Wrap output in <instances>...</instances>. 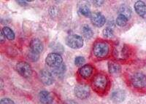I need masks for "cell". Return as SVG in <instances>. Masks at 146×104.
I'll list each match as a JSON object with an SVG mask.
<instances>
[{"label":"cell","instance_id":"obj_1","mask_svg":"<svg viewBox=\"0 0 146 104\" xmlns=\"http://www.w3.org/2000/svg\"><path fill=\"white\" fill-rule=\"evenodd\" d=\"M93 53L96 58H105L109 53V45L104 41H98L94 46Z\"/></svg>","mask_w":146,"mask_h":104},{"label":"cell","instance_id":"obj_2","mask_svg":"<svg viewBox=\"0 0 146 104\" xmlns=\"http://www.w3.org/2000/svg\"><path fill=\"white\" fill-rule=\"evenodd\" d=\"M66 43L72 49H79L83 45V39L79 35L72 34L66 37Z\"/></svg>","mask_w":146,"mask_h":104},{"label":"cell","instance_id":"obj_3","mask_svg":"<svg viewBox=\"0 0 146 104\" xmlns=\"http://www.w3.org/2000/svg\"><path fill=\"white\" fill-rule=\"evenodd\" d=\"M16 70L18 73L23 77L28 78L32 76V67L27 62H20L16 65Z\"/></svg>","mask_w":146,"mask_h":104},{"label":"cell","instance_id":"obj_4","mask_svg":"<svg viewBox=\"0 0 146 104\" xmlns=\"http://www.w3.org/2000/svg\"><path fill=\"white\" fill-rule=\"evenodd\" d=\"M62 57L58 53H50L45 59L47 65L51 68H56L62 63Z\"/></svg>","mask_w":146,"mask_h":104},{"label":"cell","instance_id":"obj_5","mask_svg":"<svg viewBox=\"0 0 146 104\" xmlns=\"http://www.w3.org/2000/svg\"><path fill=\"white\" fill-rule=\"evenodd\" d=\"M75 93L78 98L86 99L90 95V88L86 84H78L75 88Z\"/></svg>","mask_w":146,"mask_h":104},{"label":"cell","instance_id":"obj_6","mask_svg":"<svg viewBox=\"0 0 146 104\" xmlns=\"http://www.w3.org/2000/svg\"><path fill=\"white\" fill-rule=\"evenodd\" d=\"M131 83L135 88H142L146 86V76L141 73H136L131 76Z\"/></svg>","mask_w":146,"mask_h":104},{"label":"cell","instance_id":"obj_7","mask_svg":"<svg viewBox=\"0 0 146 104\" xmlns=\"http://www.w3.org/2000/svg\"><path fill=\"white\" fill-rule=\"evenodd\" d=\"M93 84L96 89L99 90H104L108 84V79L102 74L96 75L94 79Z\"/></svg>","mask_w":146,"mask_h":104},{"label":"cell","instance_id":"obj_8","mask_svg":"<svg viewBox=\"0 0 146 104\" xmlns=\"http://www.w3.org/2000/svg\"><path fill=\"white\" fill-rule=\"evenodd\" d=\"M40 77L42 82L45 85H50L54 82L53 74L47 70H42L40 73Z\"/></svg>","mask_w":146,"mask_h":104},{"label":"cell","instance_id":"obj_9","mask_svg":"<svg viewBox=\"0 0 146 104\" xmlns=\"http://www.w3.org/2000/svg\"><path fill=\"white\" fill-rule=\"evenodd\" d=\"M91 21L94 25L96 27H102L105 25V18L103 15H102L100 13H96L91 15Z\"/></svg>","mask_w":146,"mask_h":104},{"label":"cell","instance_id":"obj_10","mask_svg":"<svg viewBox=\"0 0 146 104\" xmlns=\"http://www.w3.org/2000/svg\"><path fill=\"white\" fill-rule=\"evenodd\" d=\"M31 50L40 54L43 50V45L39 39H33L30 43Z\"/></svg>","mask_w":146,"mask_h":104},{"label":"cell","instance_id":"obj_11","mask_svg":"<svg viewBox=\"0 0 146 104\" xmlns=\"http://www.w3.org/2000/svg\"><path fill=\"white\" fill-rule=\"evenodd\" d=\"M135 9L139 16L146 18V5L144 2L142 1H137L135 5Z\"/></svg>","mask_w":146,"mask_h":104},{"label":"cell","instance_id":"obj_12","mask_svg":"<svg viewBox=\"0 0 146 104\" xmlns=\"http://www.w3.org/2000/svg\"><path fill=\"white\" fill-rule=\"evenodd\" d=\"M39 99L42 104H51L53 103V97L45 90L41 91L39 93Z\"/></svg>","mask_w":146,"mask_h":104},{"label":"cell","instance_id":"obj_13","mask_svg":"<svg viewBox=\"0 0 146 104\" xmlns=\"http://www.w3.org/2000/svg\"><path fill=\"white\" fill-rule=\"evenodd\" d=\"M125 97H126V94L123 90H115L113 93H112L111 98L113 101V102L118 103H121L122 101H124Z\"/></svg>","mask_w":146,"mask_h":104},{"label":"cell","instance_id":"obj_14","mask_svg":"<svg viewBox=\"0 0 146 104\" xmlns=\"http://www.w3.org/2000/svg\"><path fill=\"white\" fill-rule=\"evenodd\" d=\"M93 67L89 64L84 65L79 69V74L83 78H88L93 73Z\"/></svg>","mask_w":146,"mask_h":104},{"label":"cell","instance_id":"obj_15","mask_svg":"<svg viewBox=\"0 0 146 104\" xmlns=\"http://www.w3.org/2000/svg\"><path fill=\"white\" fill-rule=\"evenodd\" d=\"M119 13L120 15H124L126 18H127L128 19H129L131 15V9H130L129 7L126 6V5H121L119 9Z\"/></svg>","mask_w":146,"mask_h":104},{"label":"cell","instance_id":"obj_16","mask_svg":"<svg viewBox=\"0 0 146 104\" xmlns=\"http://www.w3.org/2000/svg\"><path fill=\"white\" fill-rule=\"evenodd\" d=\"M66 71V66L64 63H62L60 66H57L56 68H53L51 72L53 75L59 76V75L64 74Z\"/></svg>","mask_w":146,"mask_h":104},{"label":"cell","instance_id":"obj_17","mask_svg":"<svg viewBox=\"0 0 146 104\" xmlns=\"http://www.w3.org/2000/svg\"><path fill=\"white\" fill-rule=\"evenodd\" d=\"M2 32L8 40H13L15 39V34L13 31L9 27H4Z\"/></svg>","mask_w":146,"mask_h":104},{"label":"cell","instance_id":"obj_18","mask_svg":"<svg viewBox=\"0 0 146 104\" xmlns=\"http://www.w3.org/2000/svg\"><path fill=\"white\" fill-rule=\"evenodd\" d=\"M82 33L85 36V38L88 39H91L94 35L93 31L88 26H83V28H82Z\"/></svg>","mask_w":146,"mask_h":104},{"label":"cell","instance_id":"obj_19","mask_svg":"<svg viewBox=\"0 0 146 104\" xmlns=\"http://www.w3.org/2000/svg\"><path fill=\"white\" fill-rule=\"evenodd\" d=\"M108 68H109V71L110 74H117L120 71L121 67L117 63L110 62L109 64H108Z\"/></svg>","mask_w":146,"mask_h":104},{"label":"cell","instance_id":"obj_20","mask_svg":"<svg viewBox=\"0 0 146 104\" xmlns=\"http://www.w3.org/2000/svg\"><path fill=\"white\" fill-rule=\"evenodd\" d=\"M128 18H126L124 15H119L116 19V23L119 26H124L127 23Z\"/></svg>","mask_w":146,"mask_h":104},{"label":"cell","instance_id":"obj_21","mask_svg":"<svg viewBox=\"0 0 146 104\" xmlns=\"http://www.w3.org/2000/svg\"><path fill=\"white\" fill-rule=\"evenodd\" d=\"M103 35L106 38H112L114 36V33L111 28H106L103 30Z\"/></svg>","mask_w":146,"mask_h":104},{"label":"cell","instance_id":"obj_22","mask_svg":"<svg viewBox=\"0 0 146 104\" xmlns=\"http://www.w3.org/2000/svg\"><path fill=\"white\" fill-rule=\"evenodd\" d=\"M80 13L81 15H83V16L90 17V18H91V15H92V14L91 13V11H90L89 9L86 7H82L80 9Z\"/></svg>","mask_w":146,"mask_h":104},{"label":"cell","instance_id":"obj_23","mask_svg":"<svg viewBox=\"0 0 146 104\" xmlns=\"http://www.w3.org/2000/svg\"><path fill=\"white\" fill-rule=\"evenodd\" d=\"M28 57L29 59H30L32 61H36L39 59V54L38 53H35V52L32 51V50H31V51L29 53Z\"/></svg>","mask_w":146,"mask_h":104},{"label":"cell","instance_id":"obj_24","mask_svg":"<svg viewBox=\"0 0 146 104\" xmlns=\"http://www.w3.org/2000/svg\"><path fill=\"white\" fill-rule=\"evenodd\" d=\"M85 58L82 56H78L75 59V63L76 66H80L85 63Z\"/></svg>","mask_w":146,"mask_h":104},{"label":"cell","instance_id":"obj_25","mask_svg":"<svg viewBox=\"0 0 146 104\" xmlns=\"http://www.w3.org/2000/svg\"><path fill=\"white\" fill-rule=\"evenodd\" d=\"M0 104H15V103L12 101L10 98L5 97V98H2L0 101Z\"/></svg>","mask_w":146,"mask_h":104},{"label":"cell","instance_id":"obj_26","mask_svg":"<svg viewBox=\"0 0 146 104\" xmlns=\"http://www.w3.org/2000/svg\"><path fill=\"white\" fill-rule=\"evenodd\" d=\"M0 40H1V42H4V41H5V40L6 39V37H5V35H4V34L2 33V32H1V35H0Z\"/></svg>","mask_w":146,"mask_h":104},{"label":"cell","instance_id":"obj_27","mask_svg":"<svg viewBox=\"0 0 146 104\" xmlns=\"http://www.w3.org/2000/svg\"><path fill=\"white\" fill-rule=\"evenodd\" d=\"M64 104H78V103L73 101H66L64 103Z\"/></svg>","mask_w":146,"mask_h":104}]
</instances>
